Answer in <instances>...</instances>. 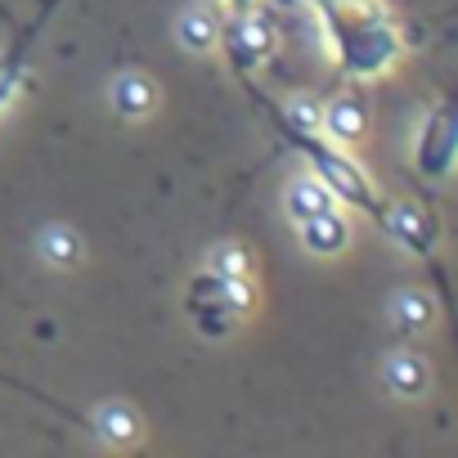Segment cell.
Instances as JSON below:
<instances>
[{
    "mask_svg": "<svg viewBox=\"0 0 458 458\" xmlns=\"http://www.w3.org/2000/svg\"><path fill=\"white\" fill-rule=\"evenodd\" d=\"M284 207H288V216L301 225V220H310V216H319V211L333 207V189H328L324 180H293L288 193H284Z\"/></svg>",
    "mask_w": 458,
    "mask_h": 458,
    "instance_id": "cell-5",
    "label": "cell"
},
{
    "mask_svg": "<svg viewBox=\"0 0 458 458\" xmlns=\"http://www.w3.org/2000/svg\"><path fill=\"white\" fill-rule=\"evenodd\" d=\"M175 37H180L193 55H202V50H211V46L220 41V23H216L207 10H189V14H180Z\"/></svg>",
    "mask_w": 458,
    "mask_h": 458,
    "instance_id": "cell-8",
    "label": "cell"
},
{
    "mask_svg": "<svg viewBox=\"0 0 458 458\" xmlns=\"http://www.w3.org/2000/svg\"><path fill=\"white\" fill-rule=\"evenodd\" d=\"M99 431L113 445H131V440H140V413L131 404H104L99 409Z\"/></svg>",
    "mask_w": 458,
    "mask_h": 458,
    "instance_id": "cell-9",
    "label": "cell"
},
{
    "mask_svg": "<svg viewBox=\"0 0 458 458\" xmlns=\"http://www.w3.org/2000/svg\"><path fill=\"white\" fill-rule=\"evenodd\" d=\"M41 257H46L55 270H72V266H81L86 243H81L77 229H68V225H50L46 234H41Z\"/></svg>",
    "mask_w": 458,
    "mask_h": 458,
    "instance_id": "cell-6",
    "label": "cell"
},
{
    "mask_svg": "<svg viewBox=\"0 0 458 458\" xmlns=\"http://www.w3.org/2000/svg\"><path fill=\"white\" fill-rule=\"evenodd\" d=\"M319 126H324L337 144H355V140L369 131V113H364L360 99H333V104L324 108Z\"/></svg>",
    "mask_w": 458,
    "mask_h": 458,
    "instance_id": "cell-3",
    "label": "cell"
},
{
    "mask_svg": "<svg viewBox=\"0 0 458 458\" xmlns=\"http://www.w3.org/2000/svg\"><path fill=\"white\" fill-rule=\"evenodd\" d=\"M211 270H216L220 279H243V275L252 270V261H248V252H243V248L225 243V248H216V252H211Z\"/></svg>",
    "mask_w": 458,
    "mask_h": 458,
    "instance_id": "cell-11",
    "label": "cell"
},
{
    "mask_svg": "<svg viewBox=\"0 0 458 458\" xmlns=\"http://www.w3.org/2000/svg\"><path fill=\"white\" fill-rule=\"evenodd\" d=\"M427 382H431V369H427V360H422V355L400 351V355H391V360H386V386H391L395 395L413 400V395H422V391H427Z\"/></svg>",
    "mask_w": 458,
    "mask_h": 458,
    "instance_id": "cell-4",
    "label": "cell"
},
{
    "mask_svg": "<svg viewBox=\"0 0 458 458\" xmlns=\"http://www.w3.org/2000/svg\"><path fill=\"white\" fill-rule=\"evenodd\" d=\"M301 243L310 257H342L351 248V225L337 207H328V211L301 220Z\"/></svg>",
    "mask_w": 458,
    "mask_h": 458,
    "instance_id": "cell-1",
    "label": "cell"
},
{
    "mask_svg": "<svg viewBox=\"0 0 458 458\" xmlns=\"http://www.w3.org/2000/svg\"><path fill=\"white\" fill-rule=\"evenodd\" d=\"M225 5H229V10H248V5H252V0H225Z\"/></svg>",
    "mask_w": 458,
    "mask_h": 458,
    "instance_id": "cell-13",
    "label": "cell"
},
{
    "mask_svg": "<svg viewBox=\"0 0 458 458\" xmlns=\"http://www.w3.org/2000/svg\"><path fill=\"white\" fill-rule=\"evenodd\" d=\"M431 315H436V306H431L427 293L404 288V293H395V301H391V319H395L404 333H422V328L431 324Z\"/></svg>",
    "mask_w": 458,
    "mask_h": 458,
    "instance_id": "cell-7",
    "label": "cell"
},
{
    "mask_svg": "<svg viewBox=\"0 0 458 458\" xmlns=\"http://www.w3.org/2000/svg\"><path fill=\"white\" fill-rule=\"evenodd\" d=\"M288 117H293V126H297V131L315 135L324 113H319V104H315V99H293V104H288Z\"/></svg>",
    "mask_w": 458,
    "mask_h": 458,
    "instance_id": "cell-12",
    "label": "cell"
},
{
    "mask_svg": "<svg viewBox=\"0 0 458 458\" xmlns=\"http://www.w3.org/2000/svg\"><path fill=\"white\" fill-rule=\"evenodd\" d=\"M113 108H117V117H126V122L148 117V113L157 108V90H153V81L140 77V72H122V77L113 81Z\"/></svg>",
    "mask_w": 458,
    "mask_h": 458,
    "instance_id": "cell-2",
    "label": "cell"
},
{
    "mask_svg": "<svg viewBox=\"0 0 458 458\" xmlns=\"http://www.w3.org/2000/svg\"><path fill=\"white\" fill-rule=\"evenodd\" d=\"M270 46H275V37H270L266 23H257V19L234 23V50H239V55L248 50V64H257L261 55H270Z\"/></svg>",
    "mask_w": 458,
    "mask_h": 458,
    "instance_id": "cell-10",
    "label": "cell"
}]
</instances>
